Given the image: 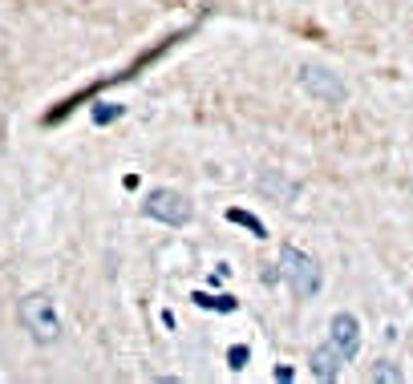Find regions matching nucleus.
Returning <instances> with one entry per match:
<instances>
[{"label": "nucleus", "mask_w": 413, "mask_h": 384, "mask_svg": "<svg viewBox=\"0 0 413 384\" xmlns=\"http://www.w3.org/2000/svg\"><path fill=\"white\" fill-rule=\"evenodd\" d=\"M280 275H284V284L296 291V299H312L316 291H320V284H325V275H320V263H316L308 251L292 247V243L280 251Z\"/></svg>", "instance_id": "obj_1"}, {"label": "nucleus", "mask_w": 413, "mask_h": 384, "mask_svg": "<svg viewBox=\"0 0 413 384\" xmlns=\"http://www.w3.org/2000/svg\"><path fill=\"white\" fill-rule=\"evenodd\" d=\"M16 316H21L25 332L33 336L37 344H53V340L61 336V316H57V303H53V296H45V291H33V296L21 299Z\"/></svg>", "instance_id": "obj_2"}, {"label": "nucleus", "mask_w": 413, "mask_h": 384, "mask_svg": "<svg viewBox=\"0 0 413 384\" xmlns=\"http://www.w3.org/2000/svg\"><path fill=\"white\" fill-rule=\"evenodd\" d=\"M142 214H146V219H154V223L183 227V223H190V199H187V194H178V190H170V186H158V190H151V194H146V202H142Z\"/></svg>", "instance_id": "obj_3"}, {"label": "nucleus", "mask_w": 413, "mask_h": 384, "mask_svg": "<svg viewBox=\"0 0 413 384\" xmlns=\"http://www.w3.org/2000/svg\"><path fill=\"white\" fill-rule=\"evenodd\" d=\"M300 85H304V93H312L316 101H328V105H340L349 98L340 73H332L325 65H300Z\"/></svg>", "instance_id": "obj_4"}, {"label": "nucleus", "mask_w": 413, "mask_h": 384, "mask_svg": "<svg viewBox=\"0 0 413 384\" xmlns=\"http://www.w3.org/2000/svg\"><path fill=\"white\" fill-rule=\"evenodd\" d=\"M328 344L337 348L345 360L357 356V352H361V323H357V316H349V311H337V316H332V323H328Z\"/></svg>", "instance_id": "obj_5"}, {"label": "nucleus", "mask_w": 413, "mask_h": 384, "mask_svg": "<svg viewBox=\"0 0 413 384\" xmlns=\"http://www.w3.org/2000/svg\"><path fill=\"white\" fill-rule=\"evenodd\" d=\"M345 364H349V360L340 356L332 344H320V348L312 352V376H316V380H337Z\"/></svg>", "instance_id": "obj_6"}, {"label": "nucleus", "mask_w": 413, "mask_h": 384, "mask_svg": "<svg viewBox=\"0 0 413 384\" xmlns=\"http://www.w3.org/2000/svg\"><path fill=\"white\" fill-rule=\"evenodd\" d=\"M227 219H231V223H239V227H248V231H251L255 239H267V227H263L260 219H255V214H248V211H239V207H231V211H227Z\"/></svg>", "instance_id": "obj_7"}, {"label": "nucleus", "mask_w": 413, "mask_h": 384, "mask_svg": "<svg viewBox=\"0 0 413 384\" xmlns=\"http://www.w3.org/2000/svg\"><path fill=\"white\" fill-rule=\"evenodd\" d=\"M190 299H195L199 308H207V311H235V308H239L231 296H219V299H215V296H207V291H195Z\"/></svg>", "instance_id": "obj_8"}, {"label": "nucleus", "mask_w": 413, "mask_h": 384, "mask_svg": "<svg viewBox=\"0 0 413 384\" xmlns=\"http://www.w3.org/2000/svg\"><path fill=\"white\" fill-rule=\"evenodd\" d=\"M126 113V105H118V101H98L93 105V125H110V122H118Z\"/></svg>", "instance_id": "obj_9"}, {"label": "nucleus", "mask_w": 413, "mask_h": 384, "mask_svg": "<svg viewBox=\"0 0 413 384\" xmlns=\"http://www.w3.org/2000/svg\"><path fill=\"white\" fill-rule=\"evenodd\" d=\"M369 380H377V384H401L405 376H401L397 368H389V364H377V368L369 372Z\"/></svg>", "instance_id": "obj_10"}, {"label": "nucleus", "mask_w": 413, "mask_h": 384, "mask_svg": "<svg viewBox=\"0 0 413 384\" xmlns=\"http://www.w3.org/2000/svg\"><path fill=\"white\" fill-rule=\"evenodd\" d=\"M227 360H231V368H243V364H248V348L235 344L231 352H227Z\"/></svg>", "instance_id": "obj_11"}]
</instances>
